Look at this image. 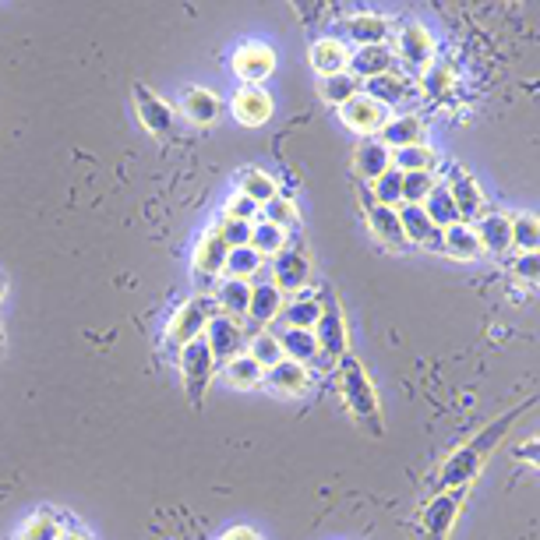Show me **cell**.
<instances>
[{"label":"cell","instance_id":"cell-1","mask_svg":"<svg viewBox=\"0 0 540 540\" xmlns=\"http://www.w3.org/2000/svg\"><path fill=\"white\" fill-rule=\"evenodd\" d=\"M530 406H533V399H530V403H523V406H516V410H509L505 417H498L495 424H488V428L480 431L470 445H463V449L452 452V456L442 463V470H438L435 495H438V491H463L466 484L477 477V470L484 466V459H488L491 452L502 445V438L509 435V424H516L519 413L530 410Z\"/></svg>","mask_w":540,"mask_h":540},{"label":"cell","instance_id":"cell-2","mask_svg":"<svg viewBox=\"0 0 540 540\" xmlns=\"http://www.w3.org/2000/svg\"><path fill=\"white\" fill-rule=\"evenodd\" d=\"M339 396H343L350 417H357V424L368 435H382V410H378L375 385L368 382L364 368L353 357H343L339 364Z\"/></svg>","mask_w":540,"mask_h":540},{"label":"cell","instance_id":"cell-3","mask_svg":"<svg viewBox=\"0 0 540 540\" xmlns=\"http://www.w3.org/2000/svg\"><path fill=\"white\" fill-rule=\"evenodd\" d=\"M212 315H216V300L205 297V293L191 297L188 304H180L177 315H173V322H170V329H166V346H170V350H184L188 343L202 339V332H205V325H209Z\"/></svg>","mask_w":540,"mask_h":540},{"label":"cell","instance_id":"cell-4","mask_svg":"<svg viewBox=\"0 0 540 540\" xmlns=\"http://www.w3.org/2000/svg\"><path fill=\"white\" fill-rule=\"evenodd\" d=\"M177 368H180L184 385H188L191 403H202V396L209 392V382L216 378V368H219L209 343H205V339H195V343H188L184 350H177Z\"/></svg>","mask_w":540,"mask_h":540},{"label":"cell","instance_id":"cell-5","mask_svg":"<svg viewBox=\"0 0 540 540\" xmlns=\"http://www.w3.org/2000/svg\"><path fill=\"white\" fill-rule=\"evenodd\" d=\"M322 315L315 322V339H318V353L325 360H343L346 357V322H343V311H339L336 297L332 293H322Z\"/></svg>","mask_w":540,"mask_h":540},{"label":"cell","instance_id":"cell-6","mask_svg":"<svg viewBox=\"0 0 540 540\" xmlns=\"http://www.w3.org/2000/svg\"><path fill=\"white\" fill-rule=\"evenodd\" d=\"M456 516H459V491H438V495L424 505V516H420V533H424V540H449Z\"/></svg>","mask_w":540,"mask_h":540},{"label":"cell","instance_id":"cell-7","mask_svg":"<svg viewBox=\"0 0 540 540\" xmlns=\"http://www.w3.org/2000/svg\"><path fill=\"white\" fill-rule=\"evenodd\" d=\"M202 339L209 343V350H212V357H216V364H219V360H223V364H230V360L240 353V346L248 343L237 318H226V315H212L209 325H205V332H202Z\"/></svg>","mask_w":540,"mask_h":540},{"label":"cell","instance_id":"cell-8","mask_svg":"<svg viewBox=\"0 0 540 540\" xmlns=\"http://www.w3.org/2000/svg\"><path fill=\"white\" fill-rule=\"evenodd\" d=\"M470 226L480 240V251H488L495 258H505L512 251V216H505V212H484Z\"/></svg>","mask_w":540,"mask_h":540},{"label":"cell","instance_id":"cell-9","mask_svg":"<svg viewBox=\"0 0 540 540\" xmlns=\"http://www.w3.org/2000/svg\"><path fill=\"white\" fill-rule=\"evenodd\" d=\"M343 110V124L350 131H357V135H364V138H371V135H378V131L385 128V120H389V110H385L382 103H375L371 96H353L346 106H339Z\"/></svg>","mask_w":540,"mask_h":540},{"label":"cell","instance_id":"cell-10","mask_svg":"<svg viewBox=\"0 0 540 540\" xmlns=\"http://www.w3.org/2000/svg\"><path fill=\"white\" fill-rule=\"evenodd\" d=\"M399 57L410 71H428L435 64V39L424 25H406L399 32Z\"/></svg>","mask_w":540,"mask_h":540},{"label":"cell","instance_id":"cell-11","mask_svg":"<svg viewBox=\"0 0 540 540\" xmlns=\"http://www.w3.org/2000/svg\"><path fill=\"white\" fill-rule=\"evenodd\" d=\"M399 226H403L406 244H420V248H435L442 251V230L428 219V212L420 205H399L396 209Z\"/></svg>","mask_w":540,"mask_h":540},{"label":"cell","instance_id":"cell-12","mask_svg":"<svg viewBox=\"0 0 540 540\" xmlns=\"http://www.w3.org/2000/svg\"><path fill=\"white\" fill-rule=\"evenodd\" d=\"M233 71H237L244 82L258 85L276 71V53L262 43H244L237 53H233Z\"/></svg>","mask_w":540,"mask_h":540},{"label":"cell","instance_id":"cell-13","mask_svg":"<svg viewBox=\"0 0 540 540\" xmlns=\"http://www.w3.org/2000/svg\"><path fill=\"white\" fill-rule=\"evenodd\" d=\"M226 255H230V248H226L223 240H219L212 230L198 240V248H195V279H198V286H202V290L216 283V276L223 272V265H226Z\"/></svg>","mask_w":540,"mask_h":540},{"label":"cell","instance_id":"cell-14","mask_svg":"<svg viewBox=\"0 0 540 540\" xmlns=\"http://www.w3.org/2000/svg\"><path fill=\"white\" fill-rule=\"evenodd\" d=\"M311 279V262L300 251H283L272 262V286H279L283 293H297L304 290Z\"/></svg>","mask_w":540,"mask_h":540},{"label":"cell","instance_id":"cell-15","mask_svg":"<svg viewBox=\"0 0 540 540\" xmlns=\"http://www.w3.org/2000/svg\"><path fill=\"white\" fill-rule=\"evenodd\" d=\"M378 142L389 152L406 149V145H424V124L413 113H399V117L385 120V128L378 131Z\"/></svg>","mask_w":540,"mask_h":540},{"label":"cell","instance_id":"cell-16","mask_svg":"<svg viewBox=\"0 0 540 540\" xmlns=\"http://www.w3.org/2000/svg\"><path fill=\"white\" fill-rule=\"evenodd\" d=\"M346 71H350L357 82H371L378 75H389L392 71V53L385 46H357L346 60Z\"/></svg>","mask_w":540,"mask_h":540},{"label":"cell","instance_id":"cell-17","mask_svg":"<svg viewBox=\"0 0 540 540\" xmlns=\"http://www.w3.org/2000/svg\"><path fill=\"white\" fill-rule=\"evenodd\" d=\"M135 110H138V117H142V124L152 131V135L166 138L173 131V110L159 96H152L145 85H135Z\"/></svg>","mask_w":540,"mask_h":540},{"label":"cell","instance_id":"cell-18","mask_svg":"<svg viewBox=\"0 0 540 540\" xmlns=\"http://www.w3.org/2000/svg\"><path fill=\"white\" fill-rule=\"evenodd\" d=\"M286 297L279 286L272 283H251V300H248V318L255 325H269L283 315Z\"/></svg>","mask_w":540,"mask_h":540},{"label":"cell","instance_id":"cell-19","mask_svg":"<svg viewBox=\"0 0 540 540\" xmlns=\"http://www.w3.org/2000/svg\"><path fill=\"white\" fill-rule=\"evenodd\" d=\"M392 166V152L385 149L378 138H368V142H360L357 152H353V173H357L360 180H375L382 177L385 170Z\"/></svg>","mask_w":540,"mask_h":540},{"label":"cell","instance_id":"cell-20","mask_svg":"<svg viewBox=\"0 0 540 540\" xmlns=\"http://www.w3.org/2000/svg\"><path fill=\"white\" fill-rule=\"evenodd\" d=\"M364 212H368V223L375 230L378 240H385L389 248H406V237H403V226H399L396 209H385V205H375L371 195H364Z\"/></svg>","mask_w":540,"mask_h":540},{"label":"cell","instance_id":"cell-21","mask_svg":"<svg viewBox=\"0 0 540 540\" xmlns=\"http://www.w3.org/2000/svg\"><path fill=\"white\" fill-rule=\"evenodd\" d=\"M233 117L240 124H248V128H258V124H265L272 117V99L262 89H240L233 96Z\"/></svg>","mask_w":540,"mask_h":540},{"label":"cell","instance_id":"cell-22","mask_svg":"<svg viewBox=\"0 0 540 540\" xmlns=\"http://www.w3.org/2000/svg\"><path fill=\"white\" fill-rule=\"evenodd\" d=\"M265 382L272 385L276 392H286V396H300V392H308V368L297 364V360H279L265 371Z\"/></svg>","mask_w":540,"mask_h":540},{"label":"cell","instance_id":"cell-23","mask_svg":"<svg viewBox=\"0 0 540 540\" xmlns=\"http://www.w3.org/2000/svg\"><path fill=\"white\" fill-rule=\"evenodd\" d=\"M449 195H452V202H456L459 223H473L477 216H484V195H480V188L473 184V177L459 173V177L449 184Z\"/></svg>","mask_w":540,"mask_h":540},{"label":"cell","instance_id":"cell-24","mask_svg":"<svg viewBox=\"0 0 540 540\" xmlns=\"http://www.w3.org/2000/svg\"><path fill=\"white\" fill-rule=\"evenodd\" d=\"M279 350H283L286 360H297V364H304L308 368L311 360H318L322 353H318V339L311 329H283L279 332Z\"/></svg>","mask_w":540,"mask_h":540},{"label":"cell","instance_id":"cell-25","mask_svg":"<svg viewBox=\"0 0 540 540\" xmlns=\"http://www.w3.org/2000/svg\"><path fill=\"white\" fill-rule=\"evenodd\" d=\"M346 60H350V50H346V43H339V39H318V43L311 46V68L318 71V78L346 71Z\"/></svg>","mask_w":540,"mask_h":540},{"label":"cell","instance_id":"cell-26","mask_svg":"<svg viewBox=\"0 0 540 540\" xmlns=\"http://www.w3.org/2000/svg\"><path fill=\"white\" fill-rule=\"evenodd\" d=\"M343 32L353 39L357 46H385V36H389V22L378 15H353L343 22Z\"/></svg>","mask_w":540,"mask_h":540},{"label":"cell","instance_id":"cell-27","mask_svg":"<svg viewBox=\"0 0 540 540\" xmlns=\"http://www.w3.org/2000/svg\"><path fill=\"white\" fill-rule=\"evenodd\" d=\"M442 251H449V255L463 258V262H473V258H480L484 251H480V240L477 233H473L470 223H452L442 230Z\"/></svg>","mask_w":540,"mask_h":540},{"label":"cell","instance_id":"cell-28","mask_svg":"<svg viewBox=\"0 0 540 540\" xmlns=\"http://www.w3.org/2000/svg\"><path fill=\"white\" fill-rule=\"evenodd\" d=\"M248 300H251V283H244V279H223L216 286V308L226 318H237L240 322V315H248Z\"/></svg>","mask_w":540,"mask_h":540},{"label":"cell","instance_id":"cell-29","mask_svg":"<svg viewBox=\"0 0 540 540\" xmlns=\"http://www.w3.org/2000/svg\"><path fill=\"white\" fill-rule=\"evenodd\" d=\"M364 96H371L375 103H382L385 110L389 106H396V103H406L410 99V92H413V85L406 82V78H399V75H378V78H371V82H364Z\"/></svg>","mask_w":540,"mask_h":540},{"label":"cell","instance_id":"cell-30","mask_svg":"<svg viewBox=\"0 0 540 540\" xmlns=\"http://www.w3.org/2000/svg\"><path fill=\"white\" fill-rule=\"evenodd\" d=\"M420 209L428 212V219L438 226V230H445V226L459 223V212H456V202H452V195H449V184H435V188H431V195L424 198V205H420Z\"/></svg>","mask_w":540,"mask_h":540},{"label":"cell","instance_id":"cell-31","mask_svg":"<svg viewBox=\"0 0 540 540\" xmlns=\"http://www.w3.org/2000/svg\"><path fill=\"white\" fill-rule=\"evenodd\" d=\"M392 166L399 173H431L438 166V152L428 145H406V149L392 152Z\"/></svg>","mask_w":540,"mask_h":540},{"label":"cell","instance_id":"cell-32","mask_svg":"<svg viewBox=\"0 0 540 540\" xmlns=\"http://www.w3.org/2000/svg\"><path fill=\"white\" fill-rule=\"evenodd\" d=\"M318 92H322L325 103H332V106H346L353 96H360V82L350 75V71H339V75H325V78H318Z\"/></svg>","mask_w":540,"mask_h":540},{"label":"cell","instance_id":"cell-33","mask_svg":"<svg viewBox=\"0 0 540 540\" xmlns=\"http://www.w3.org/2000/svg\"><path fill=\"white\" fill-rule=\"evenodd\" d=\"M371 202L385 205V209H399L403 205V173L396 166H389L382 177L371 180Z\"/></svg>","mask_w":540,"mask_h":540},{"label":"cell","instance_id":"cell-34","mask_svg":"<svg viewBox=\"0 0 540 540\" xmlns=\"http://www.w3.org/2000/svg\"><path fill=\"white\" fill-rule=\"evenodd\" d=\"M262 262L265 258L258 255L251 244H244V248H233L230 255H226L223 272H226V279H244V283H251V276L262 269Z\"/></svg>","mask_w":540,"mask_h":540},{"label":"cell","instance_id":"cell-35","mask_svg":"<svg viewBox=\"0 0 540 540\" xmlns=\"http://www.w3.org/2000/svg\"><path fill=\"white\" fill-rule=\"evenodd\" d=\"M180 110H184V117L195 120V124H212L219 117V99L209 89H191L184 96V103H180Z\"/></svg>","mask_w":540,"mask_h":540},{"label":"cell","instance_id":"cell-36","mask_svg":"<svg viewBox=\"0 0 540 540\" xmlns=\"http://www.w3.org/2000/svg\"><path fill=\"white\" fill-rule=\"evenodd\" d=\"M248 244L262 258H276V255H283V251H286V230H279V226H272V223H255V226H251Z\"/></svg>","mask_w":540,"mask_h":540},{"label":"cell","instance_id":"cell-37","mask_svg":"<svg viewBox=\"0 0 540 540\" xmlns=\"http://www.w3.org/2000/svg\"><path fill=\"white\" fill-rule=\"evenodd\" d=\"M262 378H265L262 364H255L248 353H237V357L226 364V382H230L233 389H255Z\"/></svg>","mask_w":540,"mask_h":540},{"label":"cell","instance_id":"cell-38","mask_svg":"<svg viewBox=\"0 0 540 540\" xmlns=\"http://www.w3.org/2000/svg\"><path fill=\"white\" fill-rule=\"evenodd\" d=\"M240 195L251 198V202L262 209L265 202H272V198L279 195L276 191V180L269 177V173L262 170H244V177H240Z\"/></svg>","mask_w":540,"mask_h":540},{"label":"cell","instance_id":"cell-39","mask_svg":"<svg viewBox=\"0 0 540 540\" xmlns=\"http://www.w3.org/2000/svg\"><path fill=\"white\" fill-rule=\"evenodd\" d=\"M540 244V223L533 212H523V216H512V248L523 251V255H533Z\"/></svg>","mask_w":540,"mask_h":540},{"label":"cell","instance_id":"cell-40","mask_svg":"<svg viewBox=\"0 0 540 540\" xmlns=\"http://www.w3.org/2000/svg\"><path fill=\"white\" fill-rule=\"evenodd\" d=\"M318 315H322V304L311 297H300V300H290L283 308V318H286V329H315Z\"/></svg>","mask_w":540,"mask_h":540},{"label":"cell","instance_id":"cell-41","mask_svg":"<svg viewBox=\"0 0 540 540\" xmlns=\"http://www.w3.org/2000/svg\"><path fill=\"white\" fill-rule=\"evenodd\" d=\"M258 216H262V223H272L279 226V230H293V226L300 223L297 216V205L290 202V198H272V202H265L262 209H258Z\"/></svg>","mask_w":540,"mask_h":540},{"label":"cell","instance_id":"cell-42","mask_svg":"<svg viewBox=\"0 0 540 540\" xmlns=\"http://www.w3.org/2000/svg\"><path fill=\"white\" fill-rule=\"evenodd\" d=\"M248 357L255 360V364H262V371H269L272 364H279V360H283L279 339L269 336V332H258V336H251L248 339Z\"/></svg>","mask_w":540,"mask_h":540},{"label":"cell","instance_id":"cell-43","mask_svg":"<svg viewBox=\"0 0 540 540\" xmlns=\"http://www.w3.org/2000/svg\"><path fill=\"white\" fill-rule=\"evenodd\" d=\"M452 82H456V68H452L449 60H435V64L424 71V92H428L431 99L445 96V92L452 89Z\"/></svg>","mask_w":540,"mask_h":540},{"label":"cell","instance_id":"cell-44","mask_svg":"<svg viewBox=\"0 0 540 540\" xmlns=\"http://www.w3.org/2000/svg\"><path fill=\"white\" fill-rule=\"evenodd\" d=\"M251 226H255V223H240V219L223 216L216 226H212V233H216V237L223 240L226 248L233 251V248H244V244L251 240Z\"/></svg>","mask_w":540,"mask_h":540},{"label":"cell","instance_id":"cell-45","mask_svg":"<svg viewBox=\"0 0 540 540\" xmlns=\"http://www.w3.org/2000/svg\"><path fill=\"white\" fill-rule=\"evenodd\" d=\"M60 523L50 516V512H43V516H32L29 523L18 530V540H57L60 537Z\"/></svg>","mask_w":540,"mask_h":540},{"label":"cell","instance_id":"cell-46","mask_svg":"<svg viewBox=\"0 0 540 540\" xmlns=\"http://www.w3.org/2000/svg\"><path fill=\"white\" fill-rule=\"evenodd\" d=\"M431 188H435L431 173H403V205H424Z\"/></svg>","mask_w":540,"mask_h":540},{"label":"cell","instance_id":"cell-47","mask_svg":"<svg viewBox=\"0 0 540 540\" xmlns=\"http://www.w3.org/2000/svg\"><path fill=\"white\" fill-rule=\"evenodd\" d=\"M226 216L240 219V223H255V219H258V205L251 202V198H244V195H233L230 202H226Z\"/></svg>","mask_w":540,"mask_h":540},{"label":"cell","instance_id":"cell-48","mask_svg":"<svg viewBox=\"0 0 540 540\" xmlns=\"http://www.w3.org/2000/svg\"><path fill=\"white\" fill-rule=\"evenodd\" d=\"M537 251L533 255H519L516 262H512V272H516V279H526V283H537Z\"/></svg>","mask_w":540,"mask_h":540},{"label":"cell","instance_id":"cell-49","mask_svg":"<svg viewBox=\"0 0 540 540\" xmlns=\"http://www.w3.org/2000/svg\"><path fill=\"white\" fill-rule=\"evenodd\" d=\"M223 540H258V533H255V530H248V526H237V530H230Z\"/></svg>","mask_w":540,"mask_h":540},{"label":"cell","instance_id":"cell-50","mask_svg":"<svg viewBox=\"0 0 540 540\" xmlns=\"http://www.w3.org/2000/svg\"><path fill=\"white\" fill-rule=\"evenodd\" d=\"M519 459H526V463H537V442H526L523 449L516 452Z\"/></svg>","mask_w":540,"mask_h":540},{"label":"cell","instance_id":"cell-51","mask_svg":"<svg viewBox=\"0 0 540 540\" xmlns=\"http://www.w3.org/2000/svg\"><path fill=\"white\" fill-rule=\"evenodd\" d=\"M57 540H85V537H82V533H60Z\"/></svg>","mask_w":540,"mask_h":540},{"label":"cell","instance_id":"cell-52","mask_svg":"<svg viewBox=\"0 0 540 540\" xmlns=\"http://www.w3.org/2000/svg\"><path fill=\"white\" fill-rule=\"evenodd\" d=\"M0 297H4V283H0Z\"/></svg>","mask_w":540,"mask_h":540}]
</instances>
